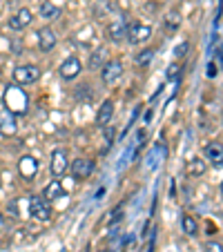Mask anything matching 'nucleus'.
Here are the masks:
<instances>
[{"mask_svg": "<svg viewBox=\"0 0 223 252\" xmlns=\"http://www.w3.org/2000/svg\"><path fill=\"white\" fill-rule=\"evenodd\" d=\"M2 105L11 114H25L29 107V96L18 85H9L5 90V96H2Z\"/></svg>", "mask_w": 223, "mask_h": 252, "instance_id": "f257e3e1", "label": "nucleus"}, {"mask_svg": "<svg viewBox=\"0 0 223 252\" xmlns=\"http://www.w3.org/2000/svg\"><path fill=\"white\" fill-rule=\"evenodd\" d=\"M29 212H32L33 219H38V221L52 219V208H49V201L45 196H32L29 199Z\"/></svg>", "mask_w": 223, "mask_h": 252, "instance_id": "f03ea898", "label": "nucleus"}, {"mask_svg": "<svg viewBox=\"0 0 223 252\" xmlns=\"http://www.w3.org/2000/svg\"><path fill=\"white\" fill-rule=\"evenodd\" d=\"M14 78L18 85H32L40 78V69L36 65H20L14 69Z\"/></svg>", "mask_w": 223, "mask_h": 252, "instance_id": "7ed1b4c3", "label": "nucleus"}, {"mask_svg": "<svg viewBox=\"0 0 223 252\" xmlns=\"http://www.w3.org/2000/svg\"><path fill=\"white\" fill-rule=\"evenodd\" d=\"M150 36H152V29L147 27V25H127V40L132 45H141L145 43V40H150Z\"/></svg>", "mask_w": 223, "mask_h": 252, "instance_id": "20e7f679", "label": "nucleus"}, {"mask_svg": "<svg viewBox=\"0 0 223 252\" xmlns=\"http://www.w3.org/2000/svg\"><path fill=\"white\" fill-rule=\"evenodd\" d=\"M121 76H123V63L121 61H109V63L103 65V74H100L103 83L112 85V83H116Z\"/></svg>", "mask_w": 223, "mask_h": 252, "instance_id": "39448f33", "label": "nucleus"}, {"mask_svg": "<svg viewBox=\"0 0 223 252\" xmlns=\"http://www.w3.org/2000/svg\"><path fill=\"white\" fill-rule=\"evenodd\" d=\"M105 33H107V38L112 40V43H121V40L127 36V23H125L123 18L112 20V23L107 25V29H105Z\"/></svg>", "mask_w": 223, "mask_h": 252, "instance_id": "423d86ee", "label": "nucleus"}, {"mask_svg": "<svg viewBox=\"0 0 223 252\" xmlns=\"http://www.w3.org/2000/svg\"><path fill=\"white\" fill-rule=\"evenodd\" d=\"M58 71H61L63 81H74V78L81 74V61H78L76 56H69L61 67H58Z\"/></svg>", "mask_w": 223, "mask_h": 252, "instance_id": "0eeeda50", "label": "nucleus"}, {"mask_svg": "<svg viewBox=\"0 0 223 252\" xmlns=\"http://www.w3.org/2000/svg\"><path fill=\"white\" fill-rule=\"evenodd\" d=\"M94 172V161L90 158H76V161L71 163V174L76 176V179H90V174Z\"/></svg>", "mask_w": 223, "mask_h": 252, "instance_id": "6e6552de", "label": "nucleus"}, {"mask_svg": "<svg viewBox=\"0 0 223 252\" xmlns=\"http://www.w3.org/2000/svg\"><path fill=\"white\" fill-rule=\"evenodd\" d=\"M32 11L29 9H18L14 16L9 18V27L14 29V32H23L25 27H29L32 25Z\"/></svg>", "mask_w": 223, "mask_h": 252, "instance_id": "1a4fd4ad", "label": "nucleus"}, {"mask_svg": "<svg viewBox=\"0 0 223 252\" xmlns=\"http://www.w3.org/2000/svg\"><path fill=\"white\" fill-rule=\"evenodd\" d=\"M18 172L23 179H27V181H32L33 176H36V172H38V161L33 157H23L18 161Z\"/></svg>", "mask_w": 223, "mask_h": 252, "instance_id": "9d476101", "label": "nucleus"}, {"mask_svg": "<svg viewBox=\"0 0 223 252\" xmlns=\"http://www.w3.org/2000/svg\"><path fill=\"white\" fill-rule=\"evenodd\" d=\"M67 152L65 150H54V154H52V174L56 176H63L65 174V170H67Z\"/></svg>", "mask_w": 223, "mask_h": 252, "instance_id": "9b49d317", "label": "nucleus"}, {"mask_svg": "<svg viewBox=\"0 0 223 252\" xmlns=\"http://www.w3.org/2000/svg\"><path fill=\"white\" fill-rule=\"evenodd\" d=\"M16 121H14V114L11 112H7V110H2L0 112V134L2 136H14L16 134Z\"/></svg>", "mask_w": 223, "mask_h": 252, "instance_id": "f8f14e48", "label": "nucleus"}, {"mask_svg": "<svg viewBox=\"0 0 223 252\" xmlns=\"http://www.w3.org/2000/svg\"><path fill=\"white\" fill-rule=\"evenodd\" d=\"M38 45L43 52H49V49H54V45H56V33H54V29L49 27H43L38 32Z\"/></svg>", "mask_w": 223, "mask_h": 252, "instance_id": "ddd939ff", "label": "nucleus"}, {"mask_svg": "<svg viewBox=\"0 0 223 252\" xmlns=\"http://www.w3.org/2000/svg\"><path fill=\"white\" fill-rule=\"evenodd\" d=\"M112 114H114V103H112V100H105V103L100 105L98 114H96V125H107L109 121H112Z\"/></svg>", "mask_w": 223, "mask_h": 252, "instance_id": "4468645a", "label": "nucleus"}, {"mask_svg": "<svg viewBox=\"0 0 223 252\" xmlns=\"http://www.w3.org/2000/svg\"><path fill=\"white\" fill-rule=\"evenodd\" d=\"M43 196L47 201H54V199H61V196H65V188H63V183L58 181V179H54L52 183H49L47 188H45Z\"/></svg>", "mask_w": 223, "mask_h": 252, "instance_id": "2eb2a0df", "label": "nucleus"}, {"mask_svg": "<svg viewBox=\"0 0 223 252\" xmlns=\"http://www.w3.org/2000/svg\"><path fill=\"white\" fill-rule=\"evenodd\" d=\"M40 16L47 20H56L58 16H61V7H56L54 2H49V0H45L43 5H40Z\"/></svg>", "mask_w": 223, "mask_h": 252, "instance_id": "dca6fc26", "label": "nucleus"}, {"mask_svg": "<svg viewBox=\"0 0 223 252\" xmlns=\"http://www.w3.org/2000/svg\"><path fill=\"white\" fill-rule=\"evenodd\" d=\"M205 172V163L201 161V158H192V161H188V165H185V174L188 176H201Z\"/></svg>", "mask_w": 223, "mask_h": 252, "instance_id": "f3484780", "label": "nucleus"}, {"mask_svg": "<svg viewBox=\"0 0 223 252\" xmlns=\"http://www.w3.org/2000/svg\"><path fill=\"white\" fill-rule=\"evenodd\" d=\"M181 223H183V232H185V234H190V237H194V234L199 232V225H196L194 217H190V214H183Z\"/></svg>", "mask_w": 223, "mask_h": 252, "instance_id": "a211bd4d", "label": "nucleus"}, {"mask_svg": "<svg viewBox=\"0 0 223 252\" xmlns=\"http://www.w3.org/2000/svg\"><path fill=\"white\" fill-rule=\"evenodd\" d=\"M105 58H107V49H105V47H98L94 54H92V58H90V69H98V67L103 65Z\"/></svg>", "mask_w": 223, "mask_h": 252, "instance_id": "6ab92c4d", "label": "nucleus"}, {"mask_svg": "<svg viewBox=\"0 0 223 252\" xmlns=\"http://www.w3.org/2000/svg\"><path fill=\"white\" fill-rule=\"evenodd\" d=\"M74 98H76V100H83V103H90V100L94 98V94H92V87H90V85L76 87V92H74Z\"/></svg>", "mask_w": 223, "mask_h": 252, "instance_id": "aec40b11", "label": "nucleus"}, {"mask_svg": "<svg viewBox=\"0 0 223 252\" xmlns=\"http://www.w3.org/2000/svg\"><path fill=\"white\" fill-rule=\"evenodd\" d=\"M205 157L214 163H221V145L219 143H210L208 148H205Z\"/></svg>", "mask_w": 223, "mask_h": 252, "instance_id": "412c9836", "label": "nucleus"}, {"mask_svg": "<svg viewBox=\"0 0 223 252\" xmlns=\"http://www.w3.org/2000/svg\"><path fill=\"white\" fill-rule=\"evenodd\" d=\"M152 49H145V52H141V56L136 58V63H141V65H147V63L152 61Z\"/></svg>", "mask_w": 223, "mask_h": 252, "instance_id": "4be33fe9", "label": "nucleus"}, {"mask_svg": "<svg viewBox=\"0 0 223 252\" xmlns=\"http://www.w3.org/2000/svg\"><path fill=\"white\" fill-rule=\"evenodd\" d=\"M188 49H190V45H188V43H181L179 47L174 49V56H179V58H181V56H185V52H188Z\"/></svg>", "mask_w": 223, "mask_h": 252, "instance_id": "5701e85b", "label": "nucleus"}, {"mask_svg": "<svg viewBox=\"0 0 223 252\" xmlns=\"http://www.w3.org/2000/svg\"><path fill=\"white\" fill-rule=\"evenodd\" d=\"M205 252H221V243H217V241L205 243Z\"/></svg>", "mask_w": 223, "mask_h": 252, "instance_id": "b1692460", "label": "nucleus"}, {"mask_svg": "<svg viewBox=\"0 0 223 252\" xmlns=\"http://www.w3.org/2000/svg\"><path fill=\"white\" fill-rule=\"evenodd\" d=\"M179 16H176V14H170V16H167V20H165V23H167V27H170V29H174L176 27V25H179Z\"/></svg>", "mask_w": 223, "mask_h": 252, "instance_id": "393cba45", "label": "nucleus"}, {"mask_svg": "<svg viewBox=\"0 0 223 252\" xmlns=\"http://www.w3.org/2000/svg\"><path fill=\"white\" fill-rule=\"evenodd\" d=\"M119 219H121V208H116L114 212H112V219H109V225H112V223H116V221H119Z\"/></svg>", "mask_w": 223, "mask_h": 252, "instance_id": "a878e982", "label": "nucleus"}, {"mask_svg": "<svg viewBox=\"0 0 223 252\" xmlns=\"http://www.w3.org/2000/svg\"><path fill=\"white\" fill-rule=\"evenodd\" d=\"M217 74H219V71H217V65H214V63H210V65H208V76L214 78Z\"/></svg>", "mask_w": 223, "mask_h": 252, "instance_id": "bb28decb", "label": "nucleus"}, {"mask_svg": "<svg viewBox=\"0 0 223 252\" xmlns=\"http://www.w3.org/2000/svg\"><path fill=\"white\" fill-rule=\"evenodd\" d=\"M167 76H170V78H174V76H176V65H172L170 69H167Z\"/></svg>", "mask_w": 223, "mask_h": 252, "instance_id": "cd10ccee", "label": "nucleus"}, {"mask_svg": "<svg viewBox=\"0 0 223 252\" xmlns=\"http://www.w3.org/2000/svg\"><path fill=\"white\" fill-rule=\"evenodd\" d=\"M105 138H107V145H109V143H112V127L105 129Z\"/></svg>", "mask_w": 223, "mask_h": 252, "instance_id": "c85d7f7f", "label": "nucleus"}, {"mask_svg": "<svg viewBox=\"0 0 223 252\" xmlns=\"http://www.w3.org/2000/svg\"><path fill=\"white\" fill-rule=\"evenodd\" d=\"M0 225H2V214H0Z\"/></svg>", "mask_w": 223, "mask_h": 252, "instance_id": "c756f323", "label": "nucleus"}]
</instances>
